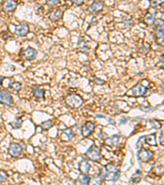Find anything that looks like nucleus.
I'll return each mask as SVG.
<instances>
[{
	"label": "nucleus",
	"instance_id": "nucleus-17",
	"mask_svg": "<svg viewBox=\"0 0 164 185\" xmlns=\"http://www.w3.org/2000/svg\"><path fill=\"white\" fill-rule=\"evenodd\" d=\"M120 139H121V137L120 136H118V135H113L111 138L105 139V144L109 146V147H115V146H118L119 144Z\"/></svg>",
	"mask_w": 164,
	"mask_h": 185
},
{
	"label": "nucleus",
	"instance_id": "nucleus-29",
	"mask_svg": "<svg viewBox=\"0 0 164 185\" xmlns=\"http://www.w3.org/2000/svg\"><path fill=\"white\" fill-rule=\"evenodd\" d=\"M78 47L82 49V51H84V50H88V49H87L86 45H85V43H84V40H81V38H80V40H79V42H78Z\"/></svg>",
	"mask_w": 164,
	"mask_h": 185
},
{
	"label": "nucleus",
	"instance_id": "nucleus-7",
	"mask_svg": "<svg viewBox=\"0 0 164 185\" xmlns=\"http://www.w3.org/2000/svg\"><path fill=\"white\" fill-rule=\"evenodd\" d=\"M153 156V152L145 148H140L137 152V157L141 162H148Z\"/></svg>",
	"mask_w": 164,
	"mask_h": 185
},
{
	"label": "nucleus",
	"instance_id": "nucleus-2",
	"mask_svg": "<svg viewBox=\"0 0 164 185\" xmlns=\"http://www.w3.org/2000/svg\"><path fill=\"white\" fill-rule=\"evenodd\" d=\"M148 91L146 87H144L141 83H137L132 88L129 90L127 92V96H134V97H140V96H145V93Z\"/></svg>",
	"mask_w": 164,
	"mask_h": 185
},
{
	"label": "nucleus",
	"instance_id": "nucleus-11",
	"mask_svg": "<svg viewBox=\"0 0 164 185\" xmlns=\"http://www.w3.org/2000/svg\"><path fill=\"white\" fill-rule=\"evenodd\" d=\"M38 51L36 49H34L32 47H28L27 49H26L22 53V57L26 60L30 61L33 60L36 58L37 56Z\"/></svg>",
	"mask_w": 164,
	"mask_h": 185
},
{
	"label": "nucleus",
	"instance_id": "nucleus-16",
	"mask_svg": "<svg viewBox=\"0 0 164 185\" xmlns=\"http://www.w3.org/2000/svg\"><path fill=\"white\" fill-rule=\"evenodd\" d=\"M74 137H75V133H74L71 128H66V129L62 130V131L61 138H62V140L70 141L71 139L73 138Z\"/></svg>",
	"mask_w": 164,
	"mask_h": 185
},
{
	"label": "nucleus",
	"instance_id": "nucleus-1",
	"mask_svg": "<svg viewBox=\"0 0 164 185\" xmlns=\"http://www.w3.org/2000/svg\"><path fill=\"white\" fill-rule=\"evenodd\" d=\"M105 172L104 174V178L108 181H116L119 178L121 172L115 165L112 163L105 165Z\"/></svg>",
	"mask_w": 164,
	"mask_h": 185
},
{
	"label": "nucleus",
	"instance_id": "nucleus-13",
	"mask_svg": "<svg viewBox=\"0 0 164 185\" xmlns=\"http://www.w3.org/2000/svg\"><path fill=\"white\" fill-rule=\"evenodd\" d=\"M89 10L92 12H99L104 8V2L102 1H94L90 5H89Z\"/></svg>",
	"mask_w": 164,
	"mask_h": 185
},
{
	"label": "nucleus",
	"instance_id": "nucleus-6",
	"mask_svg": "<svg viewBox=\"0 0 164 185\" xmlns=\"http://www.w3.org/2000/svg\"><path fill=\"white\" fill-rule=\"evenodd\" d=\"M13 98L7 91L4 89H0V104L10 106L13 105Z\"/></svg>",
	"mask_w": 164,
	"mask_h": 185
},
{
	"label": "nucleus",
	"instance_id": "nucleus-21",
	"mask_svg": "<svg viewBox=\"0 0 164 185\" xmlns=\"http://www.w3.org/2000/svg\"><path fill=\"white\" fill-rule=\"evenodd\" d=\"M89 179H90V177L88 174L82 175V177L79 178L75 181V185H87L89 183Z\"/></svg>",
	"mask_w": 164,
	"mask_h": 185
},
{
	"label": "nucleus",
	"instance_id": "nucleus-24",
	"mask_svg": "<svg viewBox=\"0 0 164 185\" xmlns=\"http://www.w3.org/2000/svg\"><path fill=\"white\" fill-rule=\"evenodd\" d=\"M149 123H150V125L152 126V128H154V129H160V128H161V127H162L159 121H157V119H154V118H153V119H150V120H149Z\"/></svg>",
	"mask_w": 164,
	"mask_h": 185
},
{
	"label": "nucleus",
	"instance_id": "nucleus-25",
	"mask_svg": "<svg viewBox=\"0 0 164 185\" xmlns=\"http://www.w3.org/2000/svg\"><path fill=\"white\" fill-rule=\"evenodd\" d=\"M53 122H52V120H47L45 121V122H43V123H41L40 126H41V128H42L44 130H48L53 127Z\"/></svg>",
	"mask_w": 164,
	"mask_h": 185
},
{
	"label": "nucleus",
	"instance_id": "nucleus-15",
	"mask_svg": "<svg viewBox=\"0 0 164 185\" xmlns=\"http://www.w3.org/2000/svg\"><path fill=\"white\" fill-rule=\"evenodd\" d=\"M89 170H90V164L87 161L83 160L79 163V170L83 175L89 174Z\"/></svg>",
	"mask_w": 164,
	"mask_h": 185
},
{
	"label": "nucleus",
	"instance_id": "nucleus-36",
	"mask_svg": "<svg viewBox=\"0 0 164 185\" xmlns=\"http://www.w3.org/2000/svg\"><path fill=\"white\" fill-rule=\"evenodd\" d=\"M3 79H4V78H3L2 75H0V86H2V81H3Z\"/></svg>",
	"mask_w": 164,
	"mask_h": 185
},
{
	"label": "nucleus",
	"instance_id": "nucleus-35",
	"mask_svg": "<svg viewBox=\"0 0 164 185\" xmlns=\"http://www.w3.org/2000/svg\"><path fill=\"white\" fill-rule=\"evenodd\" d=\"M109 122L110 123H111V124H113V125H115L116 124V122L114 120H113V119H112V118H109Z\"/></svg>",
	"mask_w": 164,
	"mask_h": 185
},
{
	"label": "nucleus",
	"instance_id": "nucleus-9",
	"mask_svg": "<svg viewBox=\"0 0 164 185\" xmlns=\"http://www.w3.org/2000/svg\"><path fill=\"white\" fill-rule=\"evenodd\" d=\"M95 128V125L93 122H91V121H88L86 123H84L83 125V127L81 128V135L84 138H87V137H89L92 132H94Z\"/></svg>",
	"mask_w": 164,
	"mask_h": 185
},
{
	"label": "nucleus",
	"instance_id": "nucleus-22",
	"mask_svg": "<svg viewBox=\"0 0 164 185\" xmlns=\"http://www.w3.org/2000/svg\"><path fill=\"white\" fill-rule=\"evenodd\" d=\"M8 87H9V89L11 90V91L18 92L21 89H22V83L19 82L13 81V82H12L11 83H9Z\"/></svg>",
	"mask_w": 164,
	"mask_h": 185
},
{
	"label": "nucleus",
	"instance_id": "nucleus-14",
	"mask_svg": "<svg viewBox=\"0 0 164 185\" xmlns=\"http://www.w3.org/2000/svg\"><path fill=\"white\" fill-rule=\"evenodd\" d=\"M31 92H32V94L33 96L37 99H43L45 100V90L41 89L40 87L38 86H34V87H31Z\"/></svg>",
	"mask_w": 164,
	"mask_h": 185
},
{
	"label": "nucleus",
	"instance_id": "nucleus-19",
	"mask_svg": "<svg viewBox=\"0 0 164 185\" xmlns=\"http://www.w3.org/2000/svg\"><path fill=\"white\" fill-rule=\"evenodd\" d=\"M144 142L146 144L152 147H157V141H156V134L152 133L148 136H144Z\"/></svg>",
	"mask_w": 164,
	"mask_h": 185
},
{
	"label": "nucleus",
	"instance_id": "nucleus-8",
	"mask_svg": "<svg viewBox=\"0 0 164 185\" xmlns=\"http://www.w3.org/2000/svg\"><path fill=\"white\" fill-rule=\"evenodd\" d=\"M22 147L17 142H12L8 147V154L12 157H18L22 153Z\"/></svg>",
	"mask_w": 164,
	"mask_h": 185
},
{
	"label": "nucleus",
	"instance_id": "nucleus-10",
	"mask_svg": "<svg viewBox=\"0 0 164 185\" xmlns=\"http://www.w3.org/2000/svg\"><path fill=\"white\" fill-rule=\"evenodd\" d=\"M29 31L30 28L27 23H21L17 27H16L15 34L19 37H23L29 33Z\"/></svg>",
	"mask_w": 164,
	"mask_h": 185
},
{
	"label": "nucleus",
	"instance_id": "nucleus-20",
	"mask_svg": "<svg viewBox=\"0 0 164 185\" xmlns=\"http://www.w3.org/2000/svg\"><path fill=\"white\" fill-rule=\"evenodd\" d=\"M87 185H102V176H101V174L91 178Z\"/></svg>",
	"mask_w": 164,
	"mask_h": 185
},
{
	"label": "nucleus",
	"instance_id": "nucleus-12",
	"mask_svg": "<svg viewBox=\"0 0 164 185\" xmlns=\"http://www.w3.org/2000/svg\"><path fill=\"white\" fill-rule=\"evenodd\" d=\"M17 7V2L16 1H6L2 4V10L5 12H12Z\"/></svg>",
	"mask_w": 164,
	"mask_h": 185
},
{
	"label": "nucleus",
	"instance_id": "nucleus-32",
	"mask_svg": "<svg viewBox=\"0 0 164 185\" xmlns=\"http://www.w3.org/2000/svg\"><path fill=\"white\" fill-rule=\"evenodd\" d=\"M71 2L73 4L76 5V6H80V5L84 3V1H82V0H75V1H71Z\"/></svg>",
	"mask_w": 164,
	"mask_h": 185
},
{
	"label": "nucleus",
	"instance_id": "nucleus-37",
	"mask_svg": "<svg viewBox=\"0 0 164 185\" xmlns=\"http://www.w3.org/2000/svg\"><path fill=\"white\" fill-rule=\"evenodd\" d=\"M96 117H98V118H105V116L104 115H100V114H96Z\"/></svg>",
	"mask_w": 164,
	"mask_h": 185
},
{
	"label": "nucleus",
	"instance_id": "nucleus-34",
	"mask_svg": "<svg viewBox=\"0 0 164 185\" xmlns=\"http://www.w3.org/2000/svg\"><path fill=\"white\" fill-rule=\"evenodd\" d=\"M128 119H129V118H127V117H123L122 118H121V120H120V123H125L127 120H128Z\"/></svg>",
	"mask_w": 164,
	"mask_h": 185
},
{
	"label": "nucleus",
	"instance_id": "nucleus-5",
	"mask_svg": "<svg viewBox=\"0 0 164 185\" xmlns=\"http://www.w3.org/2000/svg\"><path fill=\"white\" fill-rule=\"evenodd\" d=\"M85 156L87 158L93 161H99L102 159L101 150L96 146H91L89 150L85 152Z\"/></svg>",
	"mask_w": 164,
	"mask_h": 185
},
{
	"label": "nucleus",
	"instance_id": "nucleus-3",
	"mask_svg": "<svg viewBox=\"0 0 164 185\" xmlns=\"http://www.w3.org/2000/svg\"><path fill=\"white\" fill-rule=\"evenodd\" d=\"M66 102L67 105H69L71 108L73 109H77L80 108L84 103V100L81 96L78 94H72V95H69L66 98Z\"/></svg>",
	"mask_w": 164,
	"mask_h": 185
},
{
	"label": "nucleus",
	"instance_id": "nucleus-23",
	"mask_svg": "<svg viewBox=\"0 0 164 185\" xmlns=\"http://www.w3.org/2000/svg\"><path fill=\"white\" fill-rule=\"evenodd\" d=\"M144 20L146 21L147 22L149 23V25H153L155 23V18H154V16L151 13H147L144 17Z\"/></svg>",
	"mask_w": 164,
	"mask_h": 185
},
{
	"label": "nucleus",
	"instance_id": "nucleus-33",
	"mask_svg": "<svg viewBox=\"0 0 164 185\" xmlns=\"http://www.w3.org/2000/svg\"><path fill=\"white\" fill-rule=\"evenodd\" d=\"M160 3H162V2H160V1H152V2H151V4L153 5L154 7L157 6V4H160Z\"/></svg>",
	"mask_w": 164,
	"mask_h": 185
},
{
	"label": "nucleus",
	"instance_id": "nucleus-4",
	"mask_svg": "<svg viewBox=\"0 0 164 185\" xmlns=\"http://www.w3.org/2000/svg\"><path fill=\"white\" fill-rule=\"evenodd\" d=\"M163 21L158 19L157 23H156L155 29H154V37H155L156 43L159 45H163Z\"/></svg>",
	"mask_w": 164,
	"mask_h": 185
},
{
	"label": "nucleus",
	"instance_id": "nucleus-31",
	"mask_svg": "<svg viewBox=\"0 0 164 185\" xmlns=\"http://www.w3.org/2000/svg\"><path fill=\"white\" fill-rule=\"evenodd\" d=\"M47 3H49L50 5H53V6H56V5H58L60 3V1L58 0H51V1H47Z\"/></svg>",
	"mask_w": 164,
	"mask_h": 185
},
{
	"label": "nucleus",
	"instance_id": "nucleus-26",
	"mask_svg": "<svg viewBox=\"0 0 164 185\" xmlns=\"http://www.w3.org/2000/svg\"><path fill=\"white\" fill-rule=\"evenodd\" d=\"M141 175H142L141 172H140V170H136L135 175L132 177V181L135 183H139V182L140 181V179H141Z\"/></svg>",
	"mask_w": 164,
	"mask_h": 185
},
{
	"label": "nucleus",
	"instance_id": "nucleus-27",
	"mask_svg": "<svg viewBox=\"0 0 164 185\" xmlns=\"http://www.w3.org/2000/svg\"><path fill=\"white\" fill-rule=\"evenodd\" d=\"M8 178V174L4 170H0V183H3Z\"/></svg>",
	"mask_w": 164,
	"mask_h": 185
},
{
	"label": "nucleus",
	"instance_id": "nucleus-18",
	"mask_svg": "<svg viewBox=\"0 0 164 185\" xmlns=\"http://www.w3.org/2000/svg\"><path fill=\"white\" fill-rule=\"evenodd\" d=\"M62 15H63V12H62V10L58 8L52 12L50 16H49V18H50V20L53 21V22H56V21L60 20V19L62 18Z\"/></svg>",
	"mask_w": 164,
	"mask_h": 185
},
{
	"label": "nucleus",
	"instance_id": "nucleus-28",
	"mask_svg": "<svg viewBox=\"0 0 164 185\" xmlns=\"http://www.w3.org/2000/svg\"><path fill=\"white\" fill-rule=\"evenodd\" d=\"M22 120L21 119V118H18L17 119V121L11 123L10 125H12V127L13 128H20L21 126H22Z\"/></svg>",
	"mask_w": 164,
	"mask_h": 185
},
{
	"label": "nucleus",
	"instance_id": "nucleus-30",
	"mask_svg": "<svg viewBox=\"0 0 164 185\" xmlns=\"http://www.w3.org/2000/svg\"><path fill=\"white\" fill-rule=\"evenodd\" d=\"M94 82L95 83V84H97V85H99V86H102V85H104L105 83V81L102 80V79H100V78H94Z\"/></svg>",
	"mask_w": 164,
	"mask_h": 185
}]
</instances>
